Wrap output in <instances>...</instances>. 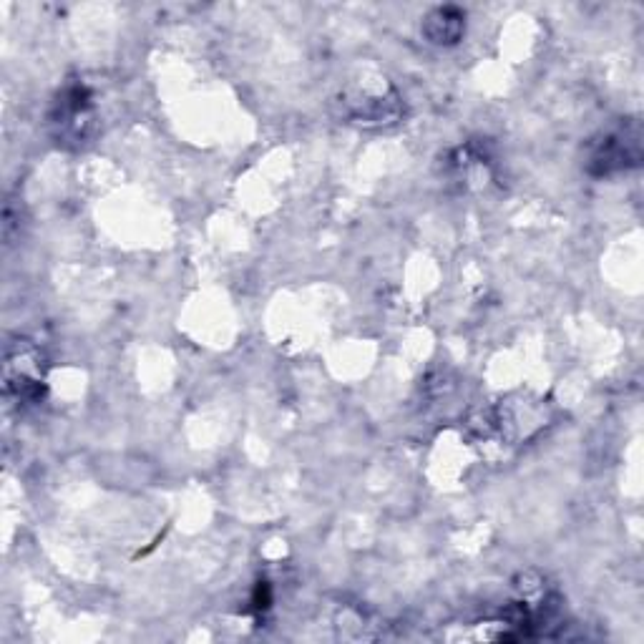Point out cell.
Returning <instances> with one entry per match:
<instances>
[{
	"label": "cell",
	"mask_w": 644,
	"mask_h": 644,
	"mask_svg": "<svg viewBox=\"0 0 644 644\" xmlns=\"http://www.w3.org/2000/svg\"><path fill=\"white\" fill-rule=\"evenodd\" d=\"M463 31V16L453 8H441L426 21V33L433 43H456Z\"/></svg>",
	"instance_id": "cell-2"
},
{
	"label": "cell",
	"mask_w": 644,
	"mask_h": 644,
	"mask_svg": "<svg viewBox=\"0 0 644 644\" xmlns=\"http://www.w3.org/2000/svg\"><path fill=\"white\" fill-rule=\"evenodd\" d=\"M637 141H629L627 134H607L602 144H597L592 154V174H612L627 164H637Z\"/></svg>",
	"instance_id": "cell-1"
}]
</instances>
